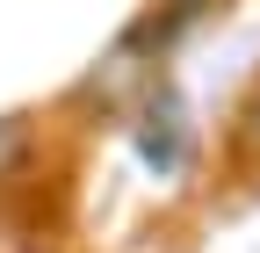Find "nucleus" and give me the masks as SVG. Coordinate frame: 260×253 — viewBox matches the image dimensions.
<instances>
[{
	"mask_svg": "<svg viewBox=\"0 0 260 253\" xmlns=\"http://www.w3.org/2000/svg\"><path fill=\"white\" fill-rule=\"evenodd\" d=\"M232 152H239V167H253L260 174V87L239 102V116H232Z\"/></svg>",
	"mask_w": 260,
	"mask_h": 253,
	"instance_id": "obj_1",
	"label": "nucleus"
},
{
	"mask_svg": "<svg viewBox=\"0 0 260 253\" xmlns=\"http://www.w3.org/2000/svg\"><path fill=\"white\" fill-rule=\"evenodd\" d=\"M22 152H29V131H22V116H0V181H8L22 167Z\"/></svg>",
	"mask_w": 260,
	"mask_h": 253,
	"instance_id": "obj_2",
	"label": "nucleus"
}]
</instances>
